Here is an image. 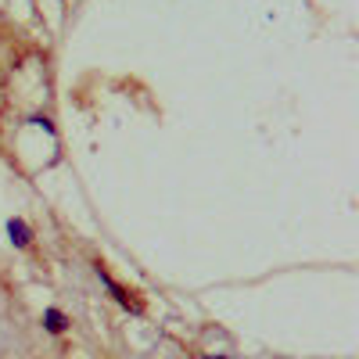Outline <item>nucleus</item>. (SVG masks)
<instances>
[{
    "label": "nucleus",
    "mask_w": 359,
    "mask_h": 359,
    "mask_svg": "<svg viewBox=\"0 0 359 359\" xmlns=\"http://www.w3.org/2000/svg\"><path fill=\"white\" fill-rule=\"evenodd\" d=\"M8 237H11L15 248H25L29 241H33V233H29V226H25L22 219H11V223H8Z\"/></svg>",
    "instance_id": "nucleus-2"
},
{
    "label": "nucleus",
    "mask_w": 359,
    "mask_h": 359,
    "mask_svg": "<svg viewBox=\"0 0 359 359\" xmlns=\"http://www.w3.org/2000/svg\"><path fill=\"white\" fill-rule=\"evenodd\" d=\"M97 277H101V280H104V284H108V291H111V294H115V302H118V306H126V309H140V306H137V302H133V298H130V294H126V291H123V287H118V284H115V280H111V277H108V273H104V269H101V266H97Z\"/></svg>",
    "instance_id": "nucleus-1"
},
{
    "label": "nucleus",
    "mask_w": 359,
    "mask_h": 359,
    "mask_svg": "<svg viewBox=\"0 0 359 359\" xmlns=\"http://www.w3.org/2000/svg\"><path fill=\"white\" fill-rule=\"evenodd\" d=\"M43 327H47L50 334H62L65 327H69V320H65L62 309H47V313H43Z\"/></svg>",
    "instance_id": "nucleus-3"
}]
</instances>
